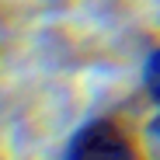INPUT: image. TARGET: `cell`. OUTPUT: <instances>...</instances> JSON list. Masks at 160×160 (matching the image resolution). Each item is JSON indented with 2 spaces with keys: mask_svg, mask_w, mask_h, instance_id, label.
I'll return each mask as SVG.
<instances>
[{
  "mask_svg": "<svg viewBox=\"0 0 160 160\" xmlns=\"http://www.w3.org/2000/svg\"><path fill=\"white\" fill-rule=\"evenodd\" d=\"M59 160H150V157L122 118L94 115L73 129Z\"/></svg>",
  "mask_w": 160,
  "mask_h": 160,
  "instance_id": "6da1fadb",
  "label": "cell"
},
{
  "mask_svg": "<svg viewBox=\"0 0 160 160\" xmlns=\"http://www.w3.org/2000/svg\"><path fill=\"white\" fill-rule=\"evenodd\" d=\"M139 77H143V91H146V98L160 108V45H153V49L146 52Z\"/></svg>",
  "mask_w": 160,
  "mask_h": 160,
  "instance_id": "7a4b0ae2",
  "label": "cell"
},
{
  "mask_svg": "<svg viewBox=\"0 0 160 160\" xmlns=\"http://www.w3.org/2000/svg\"><path fill=\"white\" fill-rule=\"evenodd\" d=\"M143 146H146V157L150 160H160V112L146 122L143 129Z\"/></svg>",
  "mask_w": 160,
  "mask_h": 160,
  "instance_id": "3957f363",
  "label": "cell"
}]
</instances>
